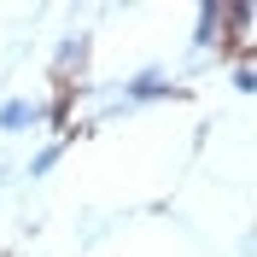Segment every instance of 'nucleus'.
<instances>
[{
	"mask_svg": "<svg viewBox=\"0 0 257 257\" xmlns=\"http://www.w3.org/2000/svg\"><path fill=\"white\" fill-rule=\"evenodd\" d=\"M59 158H64V141L35 146V152H30V164H24V181H47L53 170H59Z\"/></svg>",
	"mask_w": 257,
	"mask_h": 257,
	"instance_id": "5",
	"label": "nucleus"
},
{
	"mask_svg": "<svg viewBox=\"0 0 257 257\" xmlns=\"http://www.w3.org/2000/svg\"><path fill=\"white\" fill-rule=\"evenodd\" d=\"M88 53H94V30H64L59 47H53V76L59 82H82V70H88Z\"/></svg>",
	"mask_w": 257,
	"mask_h": 257,
	"instance_id": "2",
	"label": "nucleus"
},
{
	"mask_svg": "<svg viewBox=\"0 0 257 257\" xmlns=\"http://www.w3.org/2000/svg\"><path fill=\"white\" fill-rule=\"evenodd\" d=\"M216 41H222V0H199V18H193V35H187V59L199 64Z\"/></svg>",
	"mask_w": 257,
	"mask_h": 257,
	"instance_id": "3",
	"label": "nucleus"
},
{
	"mask_svg": "<svg viewBox=\"0 0 257 257\" xmlns=\"http://www.w3.org/2000/svg\"><path fill=\"white\" fill-rule=\"evenodd\" d=\"M228 82H234L240 94H251V88H257V64H251V59H240V64H234V76H228Z\"/></svg>",
	"mask_w": 257,
	"mask_h": 257,
	"instance_id": "6",
	"label": "nucleus"
},
{
	"mask_svg": "<svg viewBox=\"0 0 257 257\" xmlns=\"http://www.w3.org/2000/svg\"><path fill=\"white\" fill-rule=\"evenodd\" d=\"M41 123H47V99H24V94L0 99V135H30Z\"/></svg>",
	"mask_w": 257,
	"mask_h": 257,
	"instance_id": "4",
	"label": "nucleus"
},
{
	"mask_svg": "<svg viewBox=\"0 0 257 257\" xmlns=\"http://www.w3.org/2000/svg\"><path fill=\"white\" fill-rule=\"evenodd\" d=\"M88 94H111L123 111H146V105H164V99H181V76L170 70V64H141V70H128V76L117 82H94Z\"/></svg>",
	"mask_w": 257,
	"mask_h": 257,
	"instance_id": "1",
	"label": "nucleus"
}]
</instances>
